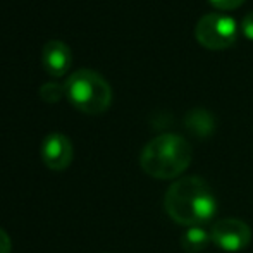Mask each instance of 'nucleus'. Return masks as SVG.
<instances>
[{"label": "nucleus", "instance_id": "obj_1", "mask_svg": "<svg viewBox=\"0 0 253 253\" xmlns=\"http://www.w3.org/2000/svg\"><path fill=\"white\" fill-rule=\"evenodd\" d=\"M164 209L181 226H205L215 217L217 198L205 179L186 176L172 183L166 191Z\"/></svg>", "mask_w": 253, "mask_h": 253}, {"label": "nucleus", "instance_id": "obj_2", "mask_svg": "<svg viewBox=\"0 0 253 253\" xmlns=\"http://www.w3.org/2000/svg\"><path fill=\"white\" fill-rule=\"evenodd\" d=\"M193 150L183 136L174 133L159 134L143 147L140 166L143 172L157 179H174L190 167Z\"/></svg>", "mask_w": 253, "mask_h": 253}, {"label": "nucleus", "instance_id": "obj_3", "mask_svg": "<svg viewBox=\"0 0 253 253\" xmlns=\"http://www.w3.org/2000/svg\"><path fill=\"white\" fill-rule=\"evenodd\" d=\"M64 90L66 97L78 110L90 116L103 114L112 103V88L97 71H74L64 83Z\"/></svg>", "mask_w": 253, "mask_h": 253}, {"label": "nucleus", "instance_id": "obj_4", "mask_svg": "<svg viewBox=\"0 0 253 253\" xmlns=\"http://www.w3.org/2000/svg\"><path fill=\"white\" fill-rule=\"evenodd\" d=\"M240 26L227 14L212 12L203 16L195 26V38L209 50H224L236 42Z\"/></svg>", "mask_w": 253, "mask_h": 253}, {"label": "nucleus", "instance_id": "obj_5", "mask_svg": "<svg viewBox=\"0 0 253 253\" xmlns=\"http://www.w3.org/2000/svg\"><path fill=\"white\" fill-rule=\"evenodd\" d=\"M210 236L217 248L236 253L248 247L252 240V229L247 222L240 219H222L212 226Z\"/></svg>", "mask_w": 253, "mask_h": 253}, {"label": "nucleus", "instance_id": "obj_6", "mask_svg": "<svg viewBox=\"0 0 253 253\" xmlns=\"http://www.w3.org/2000/svg\"><path fill=\"white\" fill-rule=\"evenodd\" d=\"M73 143L62 133H50L42 143V160L52 170H66L73 162Z\"/></svg>", "mask_w": 253, "mask_h": 253}, {"label": "nucleus", "instance_id": "obj_7", "mask_svg": "<svg viewBox=\"0 0 253 253\" xmlns=\"http://www.w3.org/2000/svg\"><path fill=\"white\" fill-rule=\"evenodd\" d=\"M42 62L50 76L60 78L69 71L73 55H71L69 45H66L60 40H50L45 43L42 50Z\"/></svg>", "mask_w": 253, "mask_h": 253}, {"label": "nucleus", "instance_id": "obj_8", "mask_svg": "<svg viewBox=\"0 0 253 253\" xmlns=\"http://www.w3.org/2000/svg\"><path fill=\"white\" fill-rule=\"evenodd\" d=\"M184 124H186L190 133H193L195 136H202V138L212 134L213 127H215L213 117L203 109H195V110H191V112H188L186 119H184Z\"/></svg>", "mask_w": 253, "mask_h": 253}, {"label": "nucleus", "instance_id": "obj_9", "mask_svg": "<svg viewBox=\"0 0 253 253\" xmlns=\"http://www.w3.org/2000/svg\"><path fill=\"white\" fill-rule=\"evenodd\" d=\"M210 241H212V236H210V233L205 227L193 226V227H188L183 233V236H181V247L188 253H198L205 250Z\"/></svg>", "mask_w": 253, "mask_h": 253}, {"label": "nucleus", "instance_id": "obj_10", "mask_svg": "<svg viewBox=\"0 0 253 253\" xmlns=\"http://www.w3.org/2000/svg\"><path fill=\"white\" fill-rule=\"evenodd\" d=\"M66 95L64 90V84H57V83H45L40 86V97L42 100H45L47 103H57L60 98Z\"/></svg>", "mask_w": 253, "mask_h": 253}, {"label": "nucleus", "instance_id": "obj_11", "mask_svg": "<svg viewBox=\"0 0 253 253\" xmlns=\"http://www.w3.org/2000/svg\"><path fill=\"white\" fill-rule=\"evenodd\" d=\"M240 30H241V33H243L245 38H248V40L253 42V10L252 12H248L247 16L241 19Z\"/></svg>", "mask_w": 253, "mask_h": 253}, {"label": "nucleus", "instance_id": "obj_12", "mask_svg": "<svg viewBox=\"0 0 253 253\" xmlns=\"http://www.w3.org/2000/svg\"><path fill=\"white\" fill-rule=\"evenodd\" d=\"M215 9H220V10H233L236 7H240L245 0H209Z\"/></svg>", "mask_w": 253, "mask_h": 253}, {"label": "nucleus", "instance_id": "obj_13", "mask_svg": "<svg viewBox=\"0 0 253 253\" xmlns=\"http://www.w3.org/2000/svg\"><path fill=\"white\" fill-rule=\"evenodd\" d=\"M12 252V241H10L9 234L0 227V253H10Z\"/></svg>", "mask_w": 253, "mask_h": 253}]
</instances>
